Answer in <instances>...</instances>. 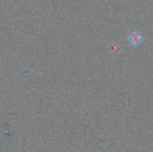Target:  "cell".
<instances>
[{
	"instance_id": "6da1fadb",
	"label": "cell",
	"mask_w": 153,
	"mask_h": 152,
	"mask_svg": "<svg viewBox=\"0 0 153 152\" xmlns=\"http://www.w3.org/2000/svg\"><path fill=\"white\" fill-rule=\"evenodd\" d=\"M143 40V37L142 36L141 33L139 32L137 30L132 31L128 34L127 40L128 43L133 46H137L142 43Z\"/></svg>"
}]
</instances>
